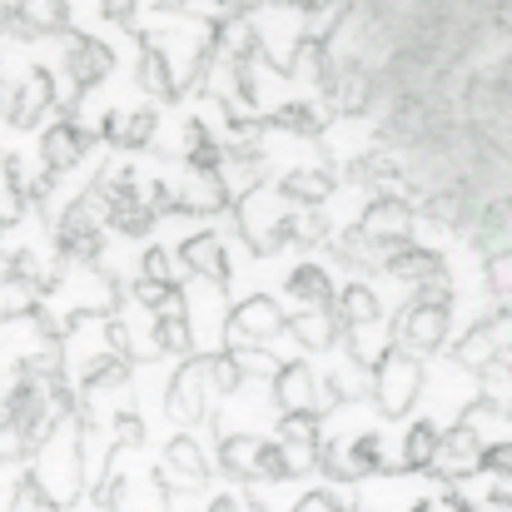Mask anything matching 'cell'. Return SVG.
<instances>
[{
  "label": "cell",
  "instance_id": "29",
  "mask_svg": "<svg viewBox=\"0 0 512 512\" xmlns=\"http://www.w3.org/2000/svg\"><path fill=\"white\" fill-rule=\"evenodd\" d=\"M20 458H35V443L20 423H0V463H20Z\"/></svg>",
  "mask_w": 512,
  "mask_h": 512
},
{
  "label": "cell",
  "instance_id": "26",
  "mask_svg": "<svg viewBox=\"0 0 512 512\" xmlns=\"http://www.w3.org/2000/svg\"><path fill=\"white\" fill-rule=\"evenodd\" d=\"M10 512H60V503L50 498V488L40 478H25L15 493H10Z\"/></svg>",
  "mask_w": 512,
  "mask_h": 512
},
{
  "label": "cell",
  "instance_id": "22",
  "mask_svg": "<svg viewBox=\"0 0 512 512\" xmlns=\"http://www.w3.org/2000/svg\"><path fill=\"white\" fill-rule=\"evenodd\" d=\"M229 358L239 363L244 378H274V373L284 368L274 353H264V343H239V348H229Z\"/></svg>",
  "mask_w": 512,
  "mask_h": 512
},
{
  "label": "cell",
  "instance_id": "44",
  "mask_svg": "<svg viewBox=\"0 0 512 512\" xmlns=\"http://www.w3.org/2000/svg\"><path fill=\"white\" fill-rule=\"evenodd\" d=\"M508 363H512V353H508Z\"/></svg>",
  "mask_w": 512,
  "mask_h": 512
},
{
  "label": "cell",
  "instance_id": "19",
  "mask_svg": "<svg viewBox=\"0 0 512 512\" xmlns=\"http://www.w3.org/2000/svg\"><path fill=\"white\" fill-rule=\"evenodd\" d=\"M35 309H40V284H30V279H20V274L0 279V314H5V319H25V314H35Z\"/></svg>",
  "mask_w": 512,
  "mask_h": 512
},
{
  "label": "cell",
  "instance_id": "21",
  "mask_svg": "<svg viewBox=\"0 0 512 512\" xmlns=\"http://www.w3.org/2000/svg\"><path fill=\"white\" fill-rule=\"evenodd\" d=\"M179 204H184V209H204V214L219 209V204H224V179H219V174H194V179L184 184Z\"/></svg>",
  "mask_w": 512,
  "mask_h": 512
},
{
  "label": "cell",
  "instance_id": "36",
  "mask_svg": "<svg viewBox=\"0 0 512 512\" xmlns=\"http://www.w3.org/2000/svg\"><path fill=\"white\" fill-rule=\"evenodd\" d=\"M329 234V224L319 219V214H299L294 224H289V239H299V244H314V239H324Z\"/></svg>",
  "mask_w": 512,
  "mask_h": 512
},
{
  "label": "cell",
  "instance_id": "43",
  "mask_svg": "<svg viewBox=\"0 0 512 512\" xmlns=\"http://www.w3.org/2000/svg\"><path fill=\"white\" fill-rule=\"evenodd\" d=\"M244 512H264V508H259V503H244Z\"/></svg>",
  "mask_w": 512,
  "mask_h": 512
},
{
  "label": "cell",
  "instance_id": "42",
  "mask_svg": "<svg viewBox=\"0 0 512 512\" xmlns=\"http://www.w3.org/2000/svg\"><path fill=\"white\" fill-rule=\"evenodd\" d=\"M204 512H244V503H239V498H214Z\"/></svg>",
  "mask_w": 512,
  "mask_h": 512
},
{
  "label": "cell",
  "instance_id": "4",
  "mask_svg": "<svg viewBox=\"0 0 512 512\" xmlns=\"http://www.w3.org/2000/svg\"><path fill=\"white\" fill-rule=\"evenodd\" d=\"M239 229L249 239L254 254H274L284 239H289V219L284 209L274 204V189H254L244 204H239Z\"/></svg>",
  "mask_w": 512,
  "mask_h": 512
},
{
  "label": "cell",
  "instance_id": "41",
  "mask_svg": "<svg viewBox=\"0 0 512 512\" xmlns=\"http://www.w3.org/2000/svg\"><path fill=\"white\" fill-rule=\"evenodd\" d=\"M488 463H493V468H503V473H512V448H493V453H488Z\"/></svg>",
  "mask_w": 512,
  "mask_h": 512
},
{
  "label": "cell",
  "instance_id": "6",
  "mask_svg": "<svg viewBox=\"0 0 512 512\" xmlns=\"http://www.w3.org/2000/svg\"><path fill=\"white\" fill-rule=\"evenodd\" d=\"M448 304H428V299H418L403 319H398V343L408 348V353H433V348H443L448 339Z\"/></svg>",
  "mask_w": 512,
  "mask_h": 512
},
{
  "label": "cell",
  "instance_id": "20",
  "mask_svg": "<svg viewBox=\"0 0 512 512\" xmlns=\"http://www.w3.org/2000/svg\"><path fill=\"white\" fill-rule=\"evenodd\" d=\"M438 428L433 423H413L408 428V438H403V468H433V458H438Z\"/></svg>",
  "mask_w": 512,
  "mask_h": 512
},
{
  "label": "cell",
  "instance_id": "14",
  "mask_svg": "<svg viewBox=\"0 0 512 512\" xmlns=\"http://www.w3.org/2000/svg\"><path fill=\"white\" fill-rule=\"evenodd\" d=\"M179 259H184V269H189V274H204V279H214V284H224V279H229L224 244H219L214 234H194V239L179 249Z\"/></svg>",
  "mask_w": 512,
  "mask_h": 512
},
{
  "label": "cell",
  "instance_id": "27",
  "mask_svg": "<svg viewBox=\"0 0 512 512\" xmlns=\"http://www.w3.org/2000/svg\"><path fill=\"white\" fill-rule=\"evenodd\" d=\"M284 194H289V199H304V204H319V199L329 194V179L314 174V170H299V174L284 179Z\"/></svg>",
  "mask_w": 512,
  "mask_h": 512
},
{
  "label": "cell",
  "instance_id": "17",
  "mask_svg": "<svg viewBox=\"0 0 512 512\" xmlns=\"http://www.w3.org/2000/svg\"><path fill=\"white\" fill-rule=\"evenodd\" d=\"M125 383H130V358H125V353L95 358V363L85 368V403H100L105 393H115V388H125Z\"/></svg>",
  "mask_w": 512,
  "mask_h": 512
},
{
  "label": "cell",
  "instance_id": "28",
  "mask_svg": "<svg viewBox=\"0 0 512 512\" xmlns=\"http://www.w3.org/2000/svg\"><path fill=\"white\" fill-rule=\"evenodd\" d=\"M319 463H324V473H329V478H339V483L363 478V473H358V463H353V453H348L343 443H324V448H319Z\"/></svg>",
  "mask_w": 512,
  "mask_h": 512
},
{
  "label": "cell",
  "instance_id": "16",
  "mask_svg": "<svg viewBox=\"0 0 512 512\" xmlns=\"http://www.w3.org/2000/svg\"><path fill=\"white\" fill-rule=\"evenodd\" d=\"M388 274L393 279H403V284H428V279H443V264H438V254H428V249H408V244H398L393 254H388Z\"/></svg>",
  "mask_w": 512,
  "mask_h": 512
},
{
  "label": "cell",
  "instance_id": "11",
  "mask_svg": "<svg viewBox=\"0 0 512 512\" xmlns=\"http://www.w3.org/2000/svg\"><path fill=\"white\" fill-rule=\"evenodd\" d=\"M264 438H254V433H234V438H224V448H219V468L229 473V478H244V483H264Z\"/></svg>",
  "mask_w": 512,
  "mask_h": 512
},
{
  "label": "cell",
  "instance_id": "40",
  "mask_svg": "<svg viewBox=\"0 0 512 512\" xmlns=\"http://www.w3.org/2000/svg\"><path fill=\"white\" fill-rule=\"evenodd\" d=\"M418 512H468V508H463L453 493H443V498H423V503H418Z\"/></svg>",
  "mask_w": 512,
  "mask_h": 512
},
{
  "label": "cell",
  "instance_id": "38",
  "mask_svg": "<svg viewBox=\"0 0 512 512\" xmlns=\"http://www.w3.org/2000/svg\"><path fill=\"white\" fill-rule=\"evenodd\" d=\"M488 284H493L503 299H512V254H498V259L488 264Z\"/></svg>",
  "mask_w": 512,
  "mask_h": 512
},
{
  "label": "cell",
  "instance_id": "12",
  "mask_svg": "<svg viewBox=\"0 0 512 512\" xmlns=\"http://www.w3.org/2000/svg\"><path fill=\"white\" fill-rule=\"evenodd\" d=\"M408 229H413V214H408L403 199H378V204H368V214H363V234H373V239L388 244V249L408 244Z\"/></svg>",
  "mask_w": 512,
  "mask_h": 512
},
{
  "label": "cell",
  "instance_id": "34",
  "mask_svg": "<svg viewBox=\"0 0 512 512\" xmlns=\"http://www.w3.org/2000/svg\"><path fill=\"white\" fill-rule=\"evenodd\" d=\"M209 368H214V393H239V383H249L229 353H214V358H209Z\"/></svg>",
  "mask_w": 512,
  "mask_h": 512
},
{
  "label": "cell",
  "instance_id": "8",
  "mask_svg": "<svg viewBox=\"0 0 512 512\" xmlns=\"http://www.w3.org/2000/svg\"><path fill=\"white\" fill-rule=\"evenodd\" d=\"M274 403H279V413H319L324 408V388H319V378L304 363H284L274 373Z\"/></svg>",
  "mask_w": 512,
  "mask_h": 512
},
{
  "label": "cell",
  "instance_id": "25",
  "mask_svg": "<svg viewBox=\"0 0 512 512\" xmlns=\"http://www.w3.org/2000/svg\"><path fill=\"white\" fill-rule=\"evenodd\" d=\"M284 448V478H309L319 468V443H304V438H279Z\"/></svg>",
  "mask_w": 512,
  "mask_h": 512
},
{
  "label": "cell",
  "instance_id": "30",
  "mask_svg": "<svg viewBox=\"0 0 512 512\" xmlns=\"http://www.w3.org/2000/svg\"><path fill=\"white\" fill-rule=\"evenodd\" d=\"M179 274H184V259H179V254H170V249H150V254H145V279L179 284Z\"/></svg>",
  "mask_w": 512,
  "mask_h": 512
},
{
  "label": "cell",
  "instance_id": "3",
  "mask_svg": "<svg viewBox=\"0 0 512 512\" xmlns=\"http://www.w3.org/2000/svg\"><path fill=\"white\" fill-rule=\"evenodd\" d=\"M209 393H214V368H209V353H204V358H184V368L174 373L170 388H165V413H170L179 428L204 423Z\"/></svg>",
  "mask_w": 512,
  "mask_h": 512
},
{
  "label": "cell",
  "instance_id": "13",
  "mask_svg": "<svg viewBox=\"0 0 512 512\" xmlns=\"http://www.w3.org/2000/svg\"><path fill=\"white\" fill-rule=\"evenodd\" d=\"M339 324L343 319L339 314H329V309H304V314L284 319V329L304 343V348H314V353H329V348L339 343Z\"/></svg>",
  "mask_w": 512,
  "mask_h": 512
},
{
  "label": "cell",
  "instance_id": "2",
  "mask_svg": "<svg viewBox=\"0 0 512 512\" xmlns=\"http://www.w3.org/2000/svg\"><path fill=\"white\" fill-rule=\"evenodd\" d=\"M418 388H423L418 353H408L403 343H398V348H383V358H378V368H373V398H378V408H383L388 418H403V413L413 408Z\"/></svg>",
  "mask_w": 512,
  "mask_h": 512
},
{
  "label": "cell",
  "instance_id": "10",
  "mask_svg": "<svg viewBox=\"0 0 512 512\" xmlns=\"http://www.w3.org/2000/svg\"><path fill=\"white\" fill-rule=\"evenodd\" d=\"M478 463H483V443H478L473 428L443 433L438 458H433V473H443V478H468V473H478Z\"/></svg>",
  "mask_w": 512,
  "mask_h": 512
},
{
  "label": "cell",
  "instance_id": "33",
  "mask_svg": "<svg viewBox=\"0 0 512 512\" xmlns=\"http://www.w3.org/2000/svg\"><path fill=\"white\" fill-rule=\"evenodd\" d=\"M348 453H353L358 473H378V468H383V443H378V433H363V438H353V443H348Z\"/></svg>",
  "mask_w": 512,
  "mask_h": 512
},
{
  "label": "cell",
  "instance_id": "18",
  "mask_svg": "<svg viewBox=\"0 0 512 512\" xmlns=\"http://www.w3.org/2000/svg\"><path fill=\"white\" fill-rule=\"evenodd\" d=\"M339 319L348 329H368V324L383 319V304H378V294L368 284H348L339 294Z\"/></svg>",
  "mask_w": 512,
  "mask_h": 512
},
{
  "label": "cell",
  "instance_id": "1",
  "mask_svg": "<svg viewBox=\"0 0 512 512\" xmlns=\"http://www.w3.org/2000/svg\"><path fill=\"white\" fill-rule=\"evenodd\" d=\"M120 463L110 468V478L100 483V503L110 512H165V483L160 468H130L125 448L115 453Z\"/></svg>",
  "mask_w": 512,
  "mask_h": 512
},
{
  "label": "cell",
  "instance_id": "24",
  "mask_svg": "<svg viewBox=\"0 0 512 512\" xmlns=\"http://www.w3.org/2000/svg\"><path fill=\"white\" fill-rule=\"evenodd\" d=\"M80 150H85V140H80L75 130H50V135H45V165H50V170H70V165L80 160Z\"/></svg>",
  "mask_w": 512,
  "mask_h": 512
},
{
  "label": "cell",
  "instance_id": "37",
  "mask_svg": "<svg viewBox=\"0 0 512 512\" xmlns=\"http://www.w3.org/2000/svg\"><path fill=\"white\" fill-rule=\"evenodd\" d=\"M115 443H120V448H140V443H145V423H140L135 413H120V423H115Z\"/></svg>",
  "mask_w": 512,
  "mask_h": 512
},
{
  "label": "cell",
  "instance_id": "23",
  "mask_svg": "<svg viewBox=\"0 0 512 512\" xmlns=\"http://www.w3.org/2000/svg\"><path fill=\"white\" fill-rule=\"evenodd\" d=\"M155 339H160L165 353H179V358H184V353L194 348V329H189L184 314H160V319H155Z\"/></svg>",
  "mask_w": 512,
  "mask_h": 512
},
{
  "label": "cell",
  "instance_id": "39",
  "mask_svg": "<svg viewBox=\"0 0 512 512\" xmlns=\"http://www.w3.org/2000/svg\"><path fill=\"white\" fill-rule=\"evenodd\" d=\"M294 512H343V503L334 498V493H329V488H324V493H304Z\"/></svg>",
  "mask_w": 512,
  "mask_h": 512
},
{
  "label": "cell",
  "instance_id": "5",
  "mask_svg": "<svg viewBox=\"0 0 512 512\" xmlns=\"http://www.w3.org/2000/svg\"><path fill=\"white\" fill-rule=\"evenodd\" d=\"M279 329H284V309H279L269 294H254V299H244V304L229 314L224 343H229V348H239V343H264V339H274Z\"/></svg>",
  "mask_w": 512,
  "mask_h": 512
},
{
  "label": "cell",
  "instance_id": "9",
  "mask_svg": "<svg viewBox=\"0 0 512 512\" xmlns=\"http://www.w3.org/2000/svg\"><path fill=\"white\" fill-rule=\"evenodd\" d=\"M184 319H189V329H194V343L214 339L219 324H229V319H224V294H219L214 279L194 274V289L184 294Z\"/></svg>",
  "mask_w": 512,
  "mask_h": 512
},
{
  "label": "cell",
  "instance_id": "32",
  "mask_svg": "<svg viewBox=\"0 0 512 512\" xmlns=\"http://www.w3.org/2000/svg\"><path fill=\"white\" fill-rule=\"evenodd\" d=\"M493 348H498V339H493V329H473V334L463 339V348H458V358H463L468 368H483V363L493 358Z\"/></svg>",
  "mask_w": 512,
  "mask_h": 512
},
{
  "label": "cell",
  "instance_id": "35",
  "mask_svg": "<svg viewBox=\"0 0 512 512\" xmlns=\"http://www.w3.org/2000/svg\"><path fill=\"white\" fill-rule=\"evenodd\" d=\"M279 438L319 443V418H314V413H284V418H279Z\"/></svg>",
  "mask_w": 512,
  "mask_h": 512
},
{
  "label": "cell",
  "instance_id": "31",
  "mask_svg": "<svg viewBox=\"0 0 512 512\" xmlns=\"http://www.w3.org/2000/svg\"><path fill=\"white\" fill-rule=\"evenodd\" d=\"M105 70H110V55H105V45H95V40L75 45V75H80V80H100Z\"/></svg>",
  "mask_w": 512,
  "mask_h": 512
},
{
  "label": "cell",
  "instance_id": "7",
  "mask_svg": "<svg viewBox=\"0 0 512 512\" xmlns=\"http://www.w3.org/2000/svg\"><path fill=\"white\" fill-rule=\"evenodd\" d=\"M160 483L165 488H204L209 483V458L194 438H170L165 443V463H160Z\"/></svg>",
  "mask_w": 512,
  "mask_h": 512
},
{
  "label": "cell",
  "instance_id": "15",
  "mask_svg": "<svg viewBox=\"0 0 512 512\" xmlns=\"http://www.w3.org/2000/svg\"><path fill=\"white\" fill-rule=\"evenodd\" d=\"M289 299H299L304 309H329L334 304V279L324 264H299L289 274Z\"/></svg>",
  "mask_w": 512,
  "mask_h": 512
}]
</instances>
